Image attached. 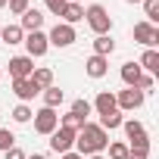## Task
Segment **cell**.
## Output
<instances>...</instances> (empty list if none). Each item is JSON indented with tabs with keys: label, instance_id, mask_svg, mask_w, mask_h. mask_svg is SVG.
Returning <instances> with one entry per match:
<instances>
[{
	"label": "cell",
	"instance_id": "1",
	"mask_svg": "<svg viewBox=\"0 0 159 159\" xmlns=\"http://www.w3.org/2000/svg\"><path fill=\"white\" fill-rule=\"evenodd\" d=\"M75 147H78V156H97V153H103L109 147V134L100 125L84 122V128L75 134Z\"/></svg>",
	"mask_w": 159,
	"mask_h": 159
},
{
	"label": "cell",
	"instance_id": "2",
	"mask_svg": "<svg viewBox=\"0 0 159 159\" xmlns=\"http://www.w3.org/2000/svg\"><path fill=\"white\" fill-rule=\"evenodd\" d=\"M84 19H88V25H91V31H94L97 38L112 31V19H109V13H106L100 3H91V7L84 10Z\"/></svg>",
	"mask_w": 159,
	"mask_h": 159
},
{
	"label": "cell",
	"instance_id": "3",
	"mask_svg": "<svg viewBox=\"0 0 159 159\" xmlns=\"http://www.w3.org/2000/svg\"><path fill=\"white\" fill-rule=\"evenodd\" d=\"M122 125H125V134H128V140H131V147H128V150H147V153H150L147 128H143L140 122H134V119H128V122H122Z\"/></svg>",
	"mask_w": 159,
	"mask_h": 159
},
{
	"label": "cell",
	"instance_id": "4",
	"mask_svg": "<svg viewBox=\"0 0 159 159\" xmlns=\"http://www.w3.org/2000/svg\"><path fill=\"white\" fill-rule=\"evenodd\" d=\"M59 128V116H56V109H41V112H34V131L38 134H53Z\"/></svg>",
	"mask_w": 159,
	"mask_h": 159
},
{
	"label": "cell",
	"instance_id": "5",
	"mask_svg": "<svg viewBox=\"0 0 159 159\" xmlns=\"http://www.w3.org/2000/svg\"><path fill=\"white\" fill-rule=\"evenodd\" d=\"M72 147H75V131H69V128H56L53 134H50V150L53 153H72Z\"/></svg>",
	"mask_w": 159,
	"mask_h": 159
},
{
	"label": "cell",
	"instance_id": "6",
	"mask_svg": "<svg viewBox=\"0 0 159 159\" xmlns=\"http://www.w3.org/2000/svg\"><path fill=\"white\" fill-rule=\"evenodd\" d=\"M47 44H53V47H69V44H75V28L66 25V22H56L53 31L47 34Z\"/></svg>",
	"mask_w": 159,
	"mask_h": 159
},
{
	"label": "cell",
	"instance_id": "7",
	"mask_svg": "<svg viewBox=\"0 0 159 159\" xmlns=\"http://www.w3.org/2000/svg\"><path fill=\"white\" fill-rule=\"evenodd\" d=\"M143 97L147 94H140L137 88H125V91H119V97H116V109H140L143 106Z\"/></svg>",
	"mask_w": 159,
	"mask_h": 159
},
{
	"label": "cell",
	"instance_id": "8",
	"mask_svg": "<svg viewBox=\"0 0 159 159\" xmlns=\"http://www.w3.org/2000/svg\"><path fill=\"white\" fill-rule=\"evenodd\" d=\"M134 41L153 50V47L159 44V28H153L150 22H137V25H134Z\"/></svg>",
	"mask_w": 159,
	"mask_h": 159
},
{
	"label": "cell",
	"instance_id": "9",
	"mask_svg": "<svg viewBox=\"0 0 159 159\" xmlns=\"http://www.w3.org/2000/svg\"><path fill=\"white\" fill-rule=\"evenodd\" d=\"M25 47H28V56L34 59V56H44L50 44H47V34H44V31H31V34L25 38Z\"/></svg>",
	"mask_w": 159,
	"mask_h": 159
},
{
	"label": "cell",
	"instance_id": "10",
	"mask_svg": "<svg viewBox=\"0 0 159 159\" xmlns=\"http://www.w3.org/2000/svg\"><path fill=\"white\" fill-rule=\"evenodd\" d=\"M34 72V59L31 56H13L10 59V75L13 78H28Z\"/></svg>",
	"mask_w": 159,
	"mask_h": 159
},
{
	"label": "cell",
	"instance_id": "11",
	"mask_svg": "<svg viewBox=\"0 0 159 159\" xmlns=\"http://www.w3.org/2000/svg\"><path fill=\"white\" fill-rule=\"evenodd\" d=\"M13 91H16V97H19L22 103H28V100H34V94H41L28 78H13Z\"/></svg>",
	"mask_w": 159,
	"mask_h": 159
},
{
	"label": "cell",
	"instance_id": "12",
	"mask_svg": "<svg viewBox=\"0 0 159 159\" xmlns=\"http://www.w3.org/2000/svg\"><path fill=\"white\" fill-rule=\"evenodd\" d=\"M41 25H44L41 10H25V13H22V25H19L22 31H28V34H31V31H41Z\"/></svg>",
	"mask_w": 159,
	"mask_h": 159
},
{
	"label": "cell",
	"instance_id": "13",
	"mask_svg": "<svg viewBox=\"0 0 159 159\" xmlns=\"http://www.w3.org/2000/svg\"><path fill=\"white\" fill-rule=\"evenodd\" d=\"M84 72H88L91 78H103V75L109 72V59H106V56H91V59L84 62Z\"/></svg>",
	"mask_w": 159,
	"mask_h": 159
},
{
	"label": "cell",
	"instance_id": "14",
	"mask_svg": "<svg viewBox=\"0 0 159 159\" xmlns=\"http://www.w3.org/2000/svg\"><path fill=\"white\" fill-rule=\"evenodd\" d=\"M28 81H31L38 91H47V88H53V72H50V69H34V72L28 75Z\"/></svg>",
	"mask_w": 159,
	"mask_h": 159
},
{
	"label": "cell",
	"instance_id": "15",
	"mask_svg": "<svg viewBox=\"0 0 159 159\" xmlns=\"http://www.w3.org/2000/svg\"><path fill=\"white\" fill-rule=\"evenodd\" d=\"M94 106H97V112H100V116H106V112H116V94H109V91H100V94H97V100H94Z\"/></svg>",
	"mask_w": 159,
	"mask_h": 159
},
{
	"label": "cell",
	"instance_id": "16",
	"mask_svg": "<svg viewBox=\"0 0 159 159\" xmlns=\"http://www.w3.org/2000/svg\"><path fill=\"white\" fill-rule=\"evenodd\" d=\"M140 75H143V69H140L137 62H125V66H122V81H125L128 88H134V84L140 81Z\"/></svg>",
	"mask_w": 159,
	"mask_h": 159
},
{
	"label": "cell",
	"instance_id": "17",
	"mask_svg": "<svg viewBox=\"0 0 159 159\" xmlns=\"http://www.w3.org/2000/svg\"><path fill=\"white\" fill-rule=\"evenodd\" d=\"M81 19H84V7L81 3H66V10H62V22L66 25H75Z\"/></svg>",
	"mask_w": 159,
	"mask_h": 159
},
{
	"label": "cell",
	"instance_id": "18",
	"mask_svg": "<svg viewBox=\"0 0 159 159\" xmlns=\"http://www.w3.org/2000/svg\"><path fill=\"white\" fill-rule=\"evenodd\" d=\"M0 41H7L10 47H13V44H22V41H25V31H22L19 25H7V28H0Z\"/></svg>",
	"mask_w": 159,
	"mask_h": 159
},
{
	"label": "cell",
	"instance_id": "19",
	"mask_svg": "<svg viewBox=\"0 0 159 159\" xmlns=\"http://www.w3.org/2000/svg\"><path fill=\"white\" fill-rule=\"evenodd\" d=\"M116 50V41L109 38V34H100L97 41H94V56H109Z\"/></svg>",
	"mask_w": 159,
	"mask_h": 159
},
{
	"label": "cell",
	"instance_id": "20",
	"mask_svg": "<svg viewBox=\"0 0 159 159\" xmlns=\"http://www.w3.org/2000/svg\"><path fill=\"white\" fill-rule=\"evenodd\" d=\"M140 69H147V72H159V50H147L143 56H140V62H137Z\"/></svg>",
	"mask_w": 159,
	"mask_h": 159
},
{
	"label": "cell",
	"instance_id": "21",
	"mask_svg": "<svg viewBox=\"0 0 159 159\" xmlns=\"http://www.w3.org/2000/svg\"><path fill=\"white\" fill-rule=\"evenodd\" d=\"M62 100H66V94H62L59 88H47V91H44V106H47V109H56Z\"/></svg>",
	"mask_w": 159,
	"mask_h": 159
},
{
	"label": "cell",
	"instance_id": "22",
	"mask_svg": "<svg viewBox=\"0 0 159 159\" xmlns=\"http://www.w3.org/2000/svg\"><path fill=\"white\" fill-rule=\"evenodd\" d=\"M119 125H122V112H119V109L100 116V128H103V131H112V128H119Z\"/></svg>",
	"mask_w": 159,
	"mask_h": 159
},
{
	"label": "cell",
	"instance_id": "23",
	"mask_svg": "<svg viewBox=\"0 0 159 159\" xmlns=\"http://www.w3.org/2000/svg\"><path fill=\"white\" fill-rule=\"evenodd\" d=\"M62 128H69V131L78 134V131L84 128V119H81V116H75V112H69V116H62Z\"/></svg>",
	"mask_w": 159,
	"mask_h": 159
},
{
	"label": "cell",
	"instance_id": "24",
	"mask_svg": "<svg viewBox=\"0 0 159 159\" xmlns=\"http://www.w3.org/2000/svg\"><path fill=\"white\" fill-rule=\"evenodd\" d=\"M72 112H75V116H81V119L88 122V116H91V103H88L84 97H78V100L72 103Z\"/></svg>",
	"mask_w": 159,
	"mask_h": 159
},
{
	"label": "cell",
	"instance_id": "25",
	"mask_svg": "<svg viewBox=\"0 0 159 159\" xmlns=\"http://www.w3.org/2000/svg\"><path fill=\"white\" fill-rule=\"evenodd\" d=\"M143 13H147V22L153 25L159 19V0H143Z\"/></svg>",
	"mask_w": 159,
	"mask_h": 159
},
{
	"label": "cell",
	"instance_id": "26",
	"mask_svg": "<svg viewBox=\"0 0 159 159\" xmlns=\"http://www.w3.org/2000/svg\"><path fill=\"white\" fill-rule=\"evenodd\" d=\"M31 116H34V112H31V109H28L25 103H19V106L13 109V122H19V125H25V122H28Z\"/></svg>",
	"mask_w": 159,
	"mask_h": 159
},
{
	"label": "cell",
	"instance_id": "27",
	"mask_svg": "<svg viewBox=\"0 0 159 159\" xmlns=\"http://www.w3.org/2000/svg\"><path fill=\"white\" fill-rule=\"evenodd\" d=\"M13 147H16V137H13V131H10V128H0V150L7 153V150H13Z\"/></svg>",
	"mask_w": 159,
	"mask_h": 159
},
{
	"label": "cell",
	"instance_id": "28",
	"mask_svg": "<svg viewBox=\"0 0 159 159\" xmlns=\"http://www.w3.org/2000/svg\"><path fill=\"white\" fill-rule=\"evenodd\" d=\"M125 156H128V143H122V140L109 143V159H125Z\"/></svg>",
	"mask_w": 159,
	"mask_h": 159
},
{
	"label": "cell",
	"instance_id": "29",
	"mask_svg": "<svg viewBox=\"0 0 159 159\" xmlns=\"http://www.w3.org/2000/svg\"><path fill=\"white\" fill-rule=\"evenodd\" d=\"M7 7H10V13H16V16H22V13L28 10V0H7Z\"/></svg>",
	"mask_w": 159,
	"mask_h": 159
},
{
	"label": "cell",
	"instance_id": "30",
	"mask_svg": "<svg viewBox=\"0 0 159 159\" xmlns=\"http://www.w3.org/2000/svg\"><path fill=\"white\" fill-rule=\"evenodd\" d=\"M44 3H47V10L53 16H62V10H66V0H44Z\"/></svg>",
	"mask_w": 159,
	"mask_h": 159
},
{
	"label": "cell",
	"instance_id": "31",
	"mask_svg": "<svg viewBox=\"0 0 159 159\" xmlns=\"http://www.w3.org/2000/svg\"><path fill=\"white\" fill-rule=\"evenodd\" d=\"M140 94H147V91H153V75H140V81L134 84Z\"/></svg>",
	"mask_w": 159,
	"mask_h": 159
},
{
	"label": "cell",
	"instance_id": "32",
	"mask_svg": "<svg viewBox=\"0 0 159 159\" xmlns=\"http://www.w3.org/2000/svg\"><path fill=\"white\" fill-rule=\"evenodd\" d=\"M125 159H147V150H128Z\"/></svg>",
	"mask_w": 159,
	"mask_h": 159
},
{
	"label": "cell",
	"instance_id": "33",
	"mask_svg": "<svg viewBox=\"0 0 159 159\" xmlns=\"http://www.w3.org/2000/svg\"><path fill=\"white\" fill-rule=\"evenodd\" d=\"M7 159H25V153L19 147H13V150H7Z\"/></svg>",
	"mask_w": 159,
	"mask_h": 159
},
{
	"label": "cell",
	"instance_id": "34",
	"mask_svg": "<svg viewBox=\"0 0 159 159\" xmlns=\"http://www.w3.org/2000/svg\"><path fill=\"white\" fill-rule=\"evenodd\" d=\"M62 159H84V156H78V153H62Z\"/></svg>",
	"mask_w": 159,
	"mask_h": 159
},
{
	"label": "cell",
	"instance_id": "35",
	"mask_svg": "<svg viewBox=\"0 0 159 159\" xmlns=\"http://www.w3.org/2000/svg\"><path fill=\"white\" fill-rule=\"evenodd\" d=\"M31 159H47V156H41V153H34V156H31Z\"/></svg>",
	"mask_w": 159,
	"mask_h": 159
},
{
	"label": "cell",
	"instance_id": "36",
	"mask_svg": "<svg viewBox=\"0 0 159 159\" xmlns=\"http://www.w3.org/2000/svg\"><path fill=\"white\" fill-rule=\"evenodd\" d=\"M125 3H143V0H125Z\"/></svg>",
	"mask_w": 159,
	"mask_h": 159
},
{
	"label": "cell",
	"instance_id": "37",
	"mask_svg": "<svg viewBox=\"0 0 159 159\" xmlns=\"http://www.w3.org/2000/svg\"><path fill=\"white\" fill-rule=\"evenodd\" d=\"M3 7H7V0H0V10H3Z\"/></svg>",
	"mask_w": 159,
	"mask_h": 159
},
{
	"label": "cell",
	"instance_id": "38",
	"mask_svg": "<svg viewBox=\"0 0 159 159\" xmlns=\"http://www.w3.org/2000/svg\"><path fill=\"white\" fill-rule=\"evenodd\" d=\"M91 159H103V156H100V153H97V156H91Z\"/></svg>",
	"mask_w": 159,
	"mask_h": 159
},
{
	"label": "cell",
	"instance_id": "39",
	"mask_svg": "<svg viewBox=\"0 0 159 159\" xmlns=\"http://www.w3.org/2000/svg\"><path fill=\"white\" fill-rule=\"evenodd\" d=\"M66 3H78V0H66Z\"/></svg>",
	"mask_w": 159,
	"mask_h": 159
},
{
	"label": "cell",
	"instance_id": "40",
	"mask_svg": "<svg viewBox=\"0 0 159 159\" xmlns=\"http://www.w3.org/2000/svg\"><path fill=\"white\" fill-rule=\"evenodd\" d=\"M0 75H3V72H0Z\"/></svg>",
	"mask_w": 159,
	"mask_h": 159
}]
</instances>
